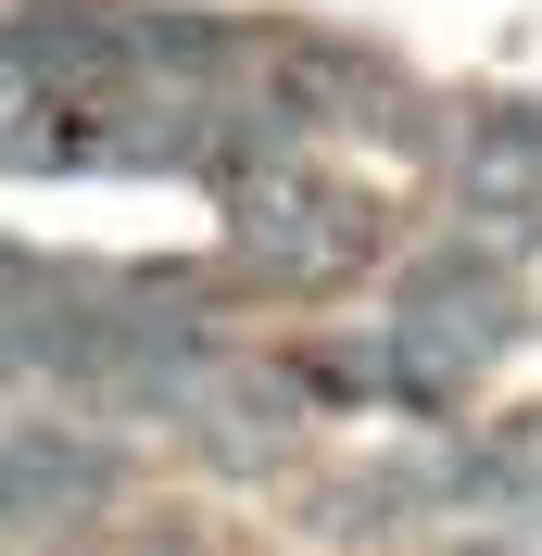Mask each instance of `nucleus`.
<instances>
[{"label":"nucleus","mask_w":542,"mask_h":556,"mask_svg":"<svg viewBox=\"0 0 542 556\" xmlns=\"http://www.w3.org/2000/svg\"><path fill=\"white\" fill-rule=\"evenodd\" d=\"M366 241H378L366 203H340V190H304V177H253L240 190V253L266 278H340Z\"/></svg>","instance_id":"f257e3e1"},{"label":"nucleus","mask_w":542,"mask_h":556,"mask_svg":"<svg viewBox=\"0 0 542 556\" xmlns=\"http://www.w3.org/2000/svg\"><path fill=\"white\" fill-rule=\"evenodd\" d=\"M114 443H76V430H0V531H51L114 506Z\"/></svg>","instance_id":"f03ea898"},{"label":"nucleus","mask_w":542,"mask_h":556,"mask_svg":"<svg viewBox=\"0 0 542 556\" xmlns=\"http://www.w3.org/2000/svg\"><path fill=\"white\" fill-rule=\"evenodd\" d=\"M467 190H505V203L542 190V114L530 102H505L492 127H467Z\"/></svg>","instance_id":"7ed1b4c3"}]
</instances>
